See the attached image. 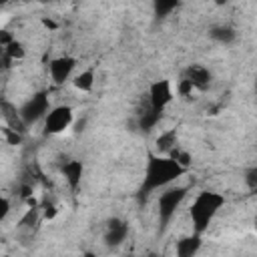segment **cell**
I'll return each instance as SVG.
<instances>
[{
	"instance_id": "obj_14",
	"label": "cell",
	"mask_w": 257,
	"mask_h": 257,
	"mask_svg": "<svg viewBox=\"0 0 257 257\" xmlns=\"http://www.w3.org/2000/svg\"><path fill=\"white\" fill-rule=\"evenodd\" d=\"M163 112L165 110H159V108H153L151 104H149V108H145L141 114H139V118H137V124H139V128L143 131V133H151L159 122H161V118H163Z\"/></svg>"
},
{
	"instance_id": "obj_15",
	"label": "cell",
	"mask_w": 257,
	"mask_h": 257,
	"mask_svg": "<svg viewBox=\"0 0 257 257\" xmlns=\"http://www.w3.org/2000/svg\"><path fill=\"white\" fill-rule=\"evenodd\" d=\"M155 147H157V153L159 155H169L173 149L179 147V137H177V128H169L165 133H161L155 141Z\"/></svg>"
},
{
	"instance_id": "obj_18",
	"label": "cell",
	"mask_w": 257,
	"mask_h": 257,
	"mask_svg": "<svg viewBox=\"0 0 257 257\" xmlns=\"http://www.w3.org/2000/svg\"><path fill=\"white\" fill-rule=\"evenodd\" d=\"M4 56L6 58H10V60H22L24 56H26V48H24V44L20 42V40H12V42H8L6 46H4Z\"/></svg>"
},
{
	"instance_id": "obj_8",
	"label": "cell",
	"mask_w": 257,
	"mask_h": 257,
	"mask_svg": "<svg viewBox=\"0 0 257 257\" xmlns=\"http://www.w3.org/2000/svg\"><path fill=\"white\" fill-rule=\"evenodd\" d=\"M126 237H128V223H126L124 219H120V217H112V219L106 221L104 235H102L106 247L116 249V247H120V245L126 241Z\"/></svg>"
},
{
	"instance_id": "obj_25",
	"label": "cell",
	"mask_w": 257,
	"mask_h": 257,
	"mask_svg": "<svg viewBox=\"0 0 257 257\" xmlns=\"http://www.w3.org/2000/svg\"><path fill=\"white\" fill-rule=\"evenodd\" d=\"M12 40H14V36H12V34H8L6 30H4V32L0 34V44H2V48H4V46H6L8 42H12Z\"/></svg>"
},
{
	"instance_id": "obj_12",
	"label": "cell",
	"mask_w": 257,
	"mask_h": 257,
	"mask_svg": "<svg viewBox=\"0 0 257 257\" xmlns=\"http://www.w3.org/2000/svg\"><path fill=\"white\" fill-rule=\"evenodd\" d=\"M0 108H2V118H4V124H8L10 128H14V131H18V133H22V135H24V128H26L28 124L22 120V116H20V108L12 106L8 100H2Z\"/></svg>"
},
{
	"instance_id": "obj_22",
	"label": "cell",
	"mask_w": 257,
	"mask_h": 257,
	"mask_svg": "<svg viewBox=\"0 0 257 257\" xmlns=\"http://www.w3.org/2000/svg\"><path fill=\"white\" fill-rule=\"evenodd\" d=\"M245 185L249 187V191L255 189V185H257V167H251V169L245 171Z\"/></svg>"
},
{
	"instance_id": "obj_21",
	"label": "cell",
	"mask_w": 257,
	"mask_h": 257,
	"mask_svg": "<svg viewBox=\"0 0 257 257\" xmlns=\"http://www.w3.org/2000/svg\"><path fill=\"white\" fill-rule=\"evenodd\" d=\"M193 90H195V86L191 84V80L189 78H181L179 82H177V92L181 94V96H191L193 94Z\"/></svg>"
},
{
	"instance_id": "obj_26",
	"label": "cell",
	"mask_w": 257,
	"mask_h": 257,
	"mask_svg": "<svg viewBox=\"0 0 257 257\" xmlns=\"http://www.w3.org/2000/svg\"><path fill=\"white\" fill-rule=\"evenodd\" d=\"M8 2H10V0H0V4H8Z\"/></svg>"
},
{
	"instance_id": "obj_13",
	"label": "cell",
	"mask_w": 257,
	"mask_h": 257,
	"mask_svg": "<svg viewBox=\"0 0 257 257\" xmlns=\"http://www.w3.org/2000/svg\"><path fill=\"white\" fill-rule=\"evenodd\" d=\"M209 38L217 44H223V46H229L237 40V30L229 24H217V26H211L209 28Z\"/></svg>"
},
{
	"instance_id": "obj_19",
	"label": "cell",
	"mask_w": 257,
	"mask_h": 257,
	"mask_svg": "<svg viewBox=\"0 0 257 257\" xmlns=\"http://www.w3.org/2000/svg\"><path fill=\"white\" fill-rule=\"evenodd\" d=\"M169 157H173L179 165H183V167H187V169H189V165H191V155H189V151H185V149H181V147L173 149V151L169 153Z\"/></svg>"
},
{
	"instance_id": "obj_5",
	"label": "cell",
	"mask_w": 257,
	"mask_h": 257,
	"mask_svg": "<svg viewBox=\"0 0 257 257\" xmlns=\"http://www.w3.org/2000/svg\"><path fill=\"white\" fill-rule=\"evenodd\" d=\"M74 118V108L70 104H56L48 110V114L44 116V128L42 133L48 135H60L64 133Z\"/></svg>"
},
{
	"instance_id": "obj_7",
	"label": "cell",
	"mask_w": 257,
	"mask_h": 257,
	"mask_svg": "<svg viewBox=\"0 0 257 257\" xmlns=\"http://www.w3.org/2000/svg\"><path fill=\"white\" fill-rule=\"evenodd\" d=\"M76 68V58L74 56H68V54H62V56H56L48 62V72H50V78L56 86H62L74 72Z\"/></svg>"
},
{
	"instance_id": "obj_23",
	"label": "cell",
	"mask_w": 257,
	"mask_h": 257,
	"mask_svg": "<svg viewBox=\"0 0 257 257\" xmlns=\"http://www.w3.org/2000/svg\"><path fill=\"white\" fill-rule=\"evenodd\" d=\"M8 213H10V201L6 197H2L0 199V221H4Z\"/></svg>"
},
{
	"instance_id": "obj_20",
	"label": "cell",
	"mask_w": 257,
	"mask_h": 257,
	"mask_svg": "<svg viewBox=\"0 0 257 257\" xmlns=\"http://www.w3.org/2000/svg\"><path fill=\"white\" fill-rule=\"evenodd\" d=\"M2 135H4V139H6L10 145H18V143L22 141V133H18V131L10 128L8 124H4V126H2Z\"/></svg>"
},
{
	"instance_id": "obj_2",
	"label": "cell",
	"mask_w": 257,
	"mask_h": 257,
	"mask_svg": "<svg viewBox=\"0 0 257 257\" xmlns=\"http://www.w3.org/2000/svg\"><path fill=\"white\" fill-rule=\"evenodd\" d=\"M223 205H225V197L221 193L201 191L189 207V217H191V223H193V231L203 235L211 227L213 219L223 209Z\"/></svg>"
},
{
	"instance_id": "obj_4",
	"label": "cell",
	"mask_w": 257,
	"mask_h": 257,
	"mask_svg": "<svg viewBox=\"0 0 257 257\" xmlns=\"http://www.w3.org/2000/svg\"><path fill=\"white\" fill-rule=\"evenodd\" d=\"M50 94L48 90H36L32 96H28L20 106V116L26 124H34L38 120H44V116L50 110Z\"/></svg>"
},
{
	"instance_id": "obj_24",
	"label": "cell",
	"mask_w": 257,
	"mask_h": 257,
	"mask_svg": "<svg viewBox=\"0 0 257 257\" xmlns=\"http://www.w3.org/2000/svg\"><path fill=\"white\" fill-rule=\"evenodd\" d=\"M42 209H44V219H54V217H56V213H58V209H56L54 205H50V203H48V205H44Z\"/></svg>"
},
{
	"instance_id": "obj_9",
	"label": "cell",
	"mask_w": 257,
	"mask_h": 257,
	"mask_svg": "<svg viewBox=\"0 0 257 257\" xmlns=\"http://www.w3.org/2000/svg\"><path fill=\"white\" fill-rule=\"evenodd\" d=\"M183 76H185V78H189V80H191V84L195 86V90H201V92H203V90H207V88L211 86V80H213L211 70H209L207 66L199 64V62L189 64V66L185 68Z\"/></svg>"
},
{
	"instance_id": "obj_27",
	"label": "cell",
	"mask_w": 257,
	"mask_h": 257,
	"mask_svg": "<svg viewBox=\"0 0 257 257\" xmlns=\"http://www.w3.org/2000/svg\"><path fill=\"white\" fill-rule=\"evenodd\" d=\"M253 193H255V195H257V185H255V189H253Z\"/></svg>"
},
{
	"instance_id": "obj_17",
	"label": "cell",
	"mask_w": 257,
	"mask_h": 257,
	"mask_svg": "<svg viewBox=\"0 0 257 257\" xmlns=\"http://www.w3.org/2000/svg\"><path fill=\"white\" fill-rule=\"evenodd\" d=\"M181 0H153V12H155V18L163 20L167 18L171 12H175L179 8Z\"/></svg>"
},
{
	"instance_id": "obj_10",
	"label": "cell",
	"mask_w": 257,
	"mask_h": 257,
	"mask_svg": "<svg viewBox=\"0 0 257 257\" xmlns=\"http://www.w3.org/2000/svg\"><path fill=\"white\" fill-rule=\"evenodd\" d=\"M60 173L64 175V179H66V183H68V189H70L72 193L78 191V187H80V183H82V175H84V165H82V161H78V159L66 161V163L60 167Z\"/></svg>"
},
{
	"instance_id": "obj_1",
	"label": "cell",
	"mask_w": 257,
	"mask_h": 257,
	"mask_svg": "<svg viewBox=\"0 0 257 257\" xmlns=\"http://www.w3.org/2000/svg\"><path fill=\"white\" fill-rule=\"evenodd\" d=\"M189 169L179 165L173 157L169 155H159V153H149L147 163H145V173L141 187L137 191V201L145 203L155 191L169 187L173 181L181 179Z\"/></svg>"
},
{
	"instance_id": "obj_3",
	"label": "cell",
	"mask_w": 257,
	"mask_h": 257,
	"mask_svg": "<svg viewBox=\"0 0 257 257\" xmlns=\"http://www.w3.org/2000/svg\"><path fill=\"white\" fill-rule=\"evenodd\" d=\"M189 185H179V187H165V191L159 195L157 201V215H159V235H163L173 217L177 215L181 203L185 201V197L189 195Z\"/></svg>"
},
{
	"instance_id": "obj_16",
	"label": "cell",
	"mask_w": 257,
	"mask_h": 257,
	"mask_svg": "<svg viewBox=\"0 0 257 257\" xmlns=\"http://www.w3.org/2000/svg\"><path fill=\"white\" fill-rule=\"evenodd\" d=\"M72 86L80 92H90L94 86V68H86V70H80L78 74H74Z\"/></svg>"
},
{
	"instance_id": "obj_11",
	"label": "cell",
	"mask_w": 257,
	"mask_h": 257,
	"mask_svg": "<svg viewBox=\"0 0 257 257\" xmlns=\"http://www.w3.org/2000/svg\"><path fill=\"white\" fill-rule=\"evenodd\" d=\"M203 235H199V233H191V235H185V237H181L179 241H177V245H175V253H177V257H193L195 253H199V249H201V245H203V239H201Z\"/></svg>"
},
{
	"instance_id": "obj_28",
	"label": "cell",
	"mask_w": 257,
	"mask_h": 257,
	"mask_svg": "<svg viewBox=\"0 0 257 257\" xmlns=\"http://www.w3.org/2000/svg\"><path fill=\"white\" fill-rule=\"evenodd\" d=\"M255 92H257V80H255Z\"/></svg>"
},
{
	"instance_id": "obj_6",
	"label": "cell",
	"mask_w": 257,
	"mask_h": 257,
	"mask_svg": "<svg viewBox=\"0 0 257 257\" xmlns=\"http://www.w3.org/2000/svg\"><path fill=\"white\" fill-rule=\"evenodd\" d=\"M173 84L169 78H159V80H153L151 86H149V104L153 108H159V110H165L171 100H173Z\"/></svg>"
}]
</instances>
